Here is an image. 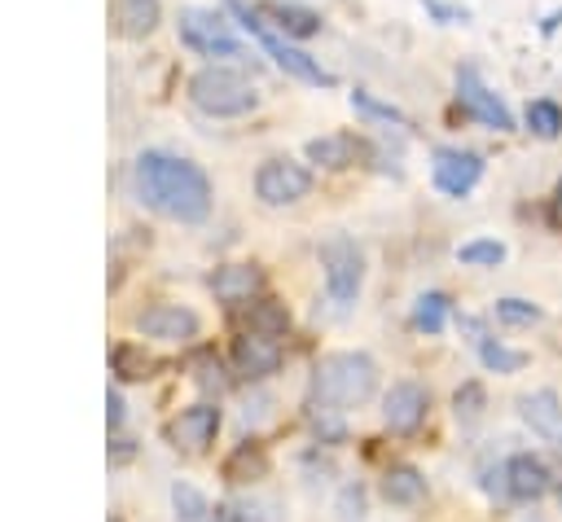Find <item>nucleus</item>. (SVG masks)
I'll return each mask as SVG.
<instances>
[{
  "label": "nucleus",
  "instance_id": "f257e3e1",
  "mask_svg": "<svg viewBox=\"0 0 562 522\" xmlns=\"http://www.w3.org/2000/svg\"><path fill=\"white\" fill-rule=\"evenodd\" d=\"M132 189L149 211H158L176 224H202L211 215V180L189 158L145 149L132 162Z\"/></svg>",
  "mask_w": 562,
  "mask_h": 522
},
{
  "label": "nucleus",
  "instance_id": "f03ea898",
  "mask_svg": "<svg viewBox=\"0 0 562 522\" xmlns=\"http://www.w3.org/2000/svg\"><path fill=\"white\" fill-rule=\"evenodd\" d=\"M378 390V364L364 351H334L312 368V404L356 408Z\"/></svg>",
  "mask_w": 562,
  "mask_h": 522
},
{
  "label": "nucleus",
  "instance_id": "7ed1b4c3",
  "mask_svg": "<svg viewBox=\"0 0 562 522\" xmlns=\"http://www.w3.org/2000/svg\"><path fill=\"white\" fill-rule=\"evenodd\" d=\"M189 101L211 118H237V114L255 110V88L246 75H237L228 66H206L189 79Z\"/></svg>",
  "mask_w": 562,
  "mask_h": 522
},
{
  "label": "nucleus",
  "instance_id": "20e7f679",
  "mask_svg": "<svg viewBox=\"0 0 562 522\" xmlns=\"http://www.w3.org/2000/svg\"><path fill=\"white\" fill-rule=\"evenodd\" d=\"M228 9H233V18L241 22V31L246 35H255L259 39V48L285 70V75H294V79H303V83H321V88H329L334 83V75L329 70H321L303 48H294V44H285L277 31H268V22H263V13L259 9H250V4H241V0H228Z\"/></svg>",
  "mask_w": 562,
  "mask_h": 522
},
{
  "label": "nucleus",
  "instance_id": "39448f33",
  "mask_svg": "<svg viewBox=\"0 0 562 522\" xmlns=\"http://www.w3.org/2000/svg\"><path fill=\"white\" fill-rule=\"evenodd\" d=\"M176 31H180V44L193 48V53H202V57H241V39L211 9H184L180 22H176Z\"/></svg>",
  "mask_w": 562,
  "mask_h": 522
},
{
  "label": "nucleus",
  "instance_id": "423d86ee",
  "mask_svg": "<svg viewBox=\"0 0 562 522\" xmlns=\"http://www.w3.org/2000/svg\"><path fill=\"white\" fill-rule=\"evenodd\" d=\"M321 268H325V290L334 303H351L364 281V254L351 237H329L321 246Z\"/></svg>",
  "mask_w": 562,
  "mask_h": 522
},
{
  "label": "nucleus",
  "instance_id": "0eeeda50",
  "mask_svg": "<svg viewBox=\"0 0 562 522\" xmlns=\"http://www.w3.org/2000/svg\"><path fill=\"white\" fill-rule=\"evenodd\" d=\"M457 105H461V114L479 118V123L492 127V132H509V127H514V114H509L505 101L479 79L474 66H461V70H457Z\"/></svg>",
  "mask_w": 562,
  "mask_h": 522
},
{
  "label": "nucleus",
  "instance_id": "6e6552de",
  "mask_svg": "<svg viewBox=\"0 0 562 522\" xmlns=\"http://www.w3.org/2000/svg\"><path fill=\"white\" fill-rule=\"evenodd\" d=\"M312 189V171L303 162H290V158H268L259 171H255V193L259 202L268 206H290L299 197H307Z\"/></svg>",
  "mask_w": 562,
  "mask_h": 522
},
{
  "label": "nucleus",
  "instance_id": "1a4fd4ad",
  "mask_svg": "<svg viewBox=\"0 0 562 522\" xmlns=\"http://www.w3.org/2000/svg\"><path fill=\"white\" fill-rule=\"evenodd\" d=\"M233 368L246 377V382H263L281 368V342L277 333H263V329H241L233 338Z\"/></svg>",
  "mask_w": 562,
  "mask_h": 522
},
{
  "label": "nucleus",
  "instance_id": "9d476101",
  "mask_svg": "<svg viewBox=\"0 0 562 522\" xmlns=\"http://www.w3.org/2000/svg\"><path fill=\"white\" fill-rule=\"evenodd\" d=\"M215 430H220V408L215 404H193V408H180V417L167 421V443L198 456L215 443Z\"/></svg>",
  "mask_w": 562,
  "mask_h": 522
},
{
  "label": "nucleus",
  "instance_id": "9b49d317",
  "mask_svg": "<svg viewBox=\"0 0 562 522\" xmlns=\"http://www.w3.org/2000/svg\"><path fill=\"white\" fill-rule=\"evenodd\" d=\"M430 180H435L439 193H448V197H465V193L483 180V158L470 154V149H435Z\"/></svg>",
  "mask_w": 562,
  "mask_h": 522
},
{
  "label": "nucleus",
  "instance_id": "f8f14e48",
  "mask_svg": "<svg viewBox=\"0 0 562 522\" xmlns=\"http://www.w3.org/2000/svg\"><path fill=\"white\" fill-rule=\"evenodd\" d=\"M426 408H430V395L417 382H395L382 395V421L391 434H413L426 421Z\"/></svg>",
  "mask_w": 562,
  "mask_h": 522
},
{
  "label": "nucleus",
  "instance_id": "ddd939ff",
  "mask_svg": "<svg viewBox=\"0 0 562 522\" xmlns=\"http://www.w3.org/2000/svg\"><path fill=\"white\" fill-rule=\"evenodd\" d=\"M136 329H140L145 338L184 342V338L198 333V316H193L189 307H180V303H154V307H145V311L136 316Z\"/></svg>",
  "mask_w": 562,
  "mask_h": 522
},
{
  "label": "nucleus",
  "instance_id": "4468645a",
  "mask_svg": "<svg viewBox=\"0 0 562 522\" xmlns=\"http://www.w3.org/2000/svg\"><path fill=\"white\" fill-rule=\"evenodd\" d=\"M505 491H509L514 500H540V496L553 491V474H549V465H544L540 456L518 452V456H509V465H505Z\"/></svg>",
  "mask_w": 562,
  "mask_h": 522
},
{
  "label": "nucleus",
  "instance_id": "2eb2a0df",
  "mask_svg": "<svg viewBox=\"0 0 562 522\" xmlns=\"http://www.w3.org/2000/svg\"><path fill=\"white\" fill-rule=\"evenodd\" d=\"M211 290H215L220 303L241 307V303H250V298L263 290V272H259L255 263H224V268L211 276Z\"/></svg>",
  "mask_w": 562,
  "mask_h": 522
},
{
  "label": "nucleus",
  "instance_id": "dca6fc26",
  "mask_svg": "<svg viewBox=\"0 0 562 522\" xmlns=\"http://www.w3.org/2000/svg\"><path fill=\"white\" fill-rule=\"evenodd\" d=\"M364 154H369L364 140L351 136V132H334V136H316V140H307V158L321 162V167H334V171L356 167Z\"/></svg>",
  "mask_w": 562,
  "mask_h": 522
},
{
  "label": "nucleus",
  "instance_id": "f3484780",
  "mask_svg": "<svg viewBox=\"0 0 562 522\" xmlns=\"http://www.w3.org/2000/svg\"><path fill=\"white\" fill-rule=\"evenodd\" d=\"M110 18L123 39H145L158 26L162 9H158V0H110Z\"/></svg>",
  "mask_w": 562,
  "mask_h": 522
},
{
  "label": "nucleus",
  "instance_id": "a211bd4d",
  "mask_svg": "<svg viewBox=\"0 0 562 522\" xmlns=\"http://www.w3.org/2000/svg\"><path fill=\"white\" fill-rule=\"evenodd\" d=\"M518 412H522V421H527L536 434H558V430H562V399H558V390L522 395V399H518Z\"/></svg>",
  "mask_w": 562,
  "mask_h": 522
},
{
  "label": "nucleus",
  "instance_id": "6ab92c4d",
  "mask_svg": "<svg viewBox=\"0 0 562 522\" xmlns=\"http://www.w3.org/2000/svg\"><path fill=\"white\" fill-rule=\"evenodd\" d=\"M224 478L228 483H259V478H268V452H263V443H237L228 452V461H224Z\"/></svg>",
  "mask_w": 562,
  "mask_h": 522
},
{
  "label": "nucleus",
  "instance_id": "aec40b11",
  "mask_svg": "<svg viewBox=\"0 0 562 522\" xmlns=\"http://www.w3.org/2000/svg\"><path fill=\"white\" fill-rule=\"evenodd\" d=\"M382 496H386L391 504H417V500L426 496L422 469H413V465H391V469L382 474Z\"/></svg>",
  "mask_w": 562,
  "mask_h": 522
},
{
  "label": "nucleus",
  "instance_id": "412c9836",
  "mask_svg": "<svg viewBox=\"0 0 562 522\" xmlns=\"http://www.w3.org/2000/svg\"><path fill=\"white\" fill-rule=\"evenodd\" d=\"M263 13L277 18V26H281L285 35H299V39H307V35L321 31V18H316L312 9H303V4H263Z\"/></svg>",
  "mask_w": 562,
  "mask_h": 522
},
{
  "label": "nucleus",
  "instance_id": "4be33fe9",
  "mask_svg": "<svg viewBox=\"0 0 562 522\" xmlns=\"http://www.w3.org/2000/svg\"><path fill=\"white\" fill-rule=\"evenodd\" d=\"M110 368H114L123 382H145V377L154 373V360H149L140 347L123 342V347H114V351H110Z\"/></svg>",
  "mask_w": 562,
  "mask_h": 522
},
{
  "label": "nucleus",
  "instance_id": "5701e85b",
  "mask_svg": "<svg viewBox=\"0 0 562 522\" xmlns=\"http://www.w3.org/2000/svg\"><path fill=\"white\" fill-rule=\"evenodd\" d=\"M527 132L531 136H540V140H553L558 132H562V105L558 101H531L527 105Z\"/></svg>",
  "mask_w": 562,
  "mask_h": 522
},
{
  "label": "nucleus",
  "instance_id": "b1692460",
  "mask_svg": "<svg viewBox=\"0 0 562 522\" xmlns=\"http://www.w3.org/2000/svg\"><path fill=\"white\" fill-rule=\"evenodd\" d=\"M443 320H448V294H439V290L422 294L417 307H413V325H417L422 333H439Z\"/></svg>",
  "mask_w": 562,
  "mask_h": 522
},
{
  "label": "nucleus",
  "instance_id": "393cba45",
  "mask_svg": "<svg viewBox=\"0 0 562 522\" xmlns=\"http://www.w3.org/2000/svg\"><path fill=\"white\" fill-rule=\"evenodd\" d=\"M246 320H250V329H263V333H285L290 329V311L277 298H255Z\"/></svg>",
  "mask_w": 562,
  "mask_h": 522
},
{
  "label": "nucleus",
  "instance_id": "a878e982",
  "mask_svg": "<svg viewBox=\"0 0 562 522\" xmlns=\"http://www.w3.org/2000/svg\"><path fill=\"white\" fill-rule=\"evenodd\" d=\"M479 360H483L492 373H518V368L527 364V351H514V347H501V342L483 338V342H479Z\"/></svg>",
  "mask_w": 562,
  "mask_h": 522
},
{
  "label": "nucleus",
  "instance_id": "bb28decb",
  "mask_svg": "<svg viewBox=\"0 0 562 522\" xmlns=\"http://www.w3.org/2000/svg\"><path fill=\"white\" fill-rule=\"evenodd\" d=\"M483 408H487V390H483L479 382H465V386L452 395V412H457V421H461V425L479 421V417H483Z\"/></svg>",
  "mask_w": 562,
  "mask_h": 522
},
{
  "label": "nucleus",
  "instance_id": "cd10ccee",
  "mask_svg": "<svg viewBox=\"0 0 562 522\" xmlns=\"http://www.w3.org/2000/svg\"><path fill=\"white\" fill-rule=\"evenodd\" d=\"M171 504H176V518H184V522H202L206 518V496L198 487H189V483L171 487Z\"/></svg>",
  "mask_w": 562,
  "mask_h": 522
},
{
  "label": "nucleus",
  "instance_id": "c85d7f7f",
  "mask_svg": "<svg viewBox=\"0 0 562 522\" xmlns=\"http://www.w3.org/2000/svg\"><path fill=\"white\" fill-rule=\"evenodd\" d=\"M457 259L474 263V268H496L505 259V246L501 241H465V246H457Z\"/></svg>",
  "mask_w": 562,
  "mask_h": 522
},
{
  "label": "nucleus",
  "instance_id": "c756f323",
  "mask_svg": "<svg viewBox=\"0 0 562 522\" xmlns=\"http://www.w3.org/2000/svg\"><path fill=\"white\" fill-rule=\"evenodd\" d=\"M496 320L501 325H536L540 320V307L536 303H527V298H496Z\"/></svg>",
  "mask_w": 562,
  "mask_h": 522
},
{
  "label": "nucleus",
  "instance_id": "7c9ffc66",
  "mask_svg": "<svg viewBox=\"0 0 562 522\" xmlns=\"http://www.w3.org/2000/svg\"><path fill=\"white\" fill-rule=\"evenodd\" d=\"M351 105H356L360 114H369V118H386V123H395V127H408V118H404L395 105H386V101H373L369 92H351Z\"/></svg>",
  "mask_w": 562,
  "mask_h": 522
},
{
  "label": "nucleus",
  "instance_id": "2f4dec72",
  "mask_svg": "<svg viewBox=\"0 0 562 522\" xmlns=\"http://www.w3.org/2000/svg\"><path fill=\"white\" fill-rule=\"evenodd\" d=\"M193 368H198V386H202V390H215V395H220V390L228 386V377H224V368H220L215 355H198Z\"/></svg>",
  "mask_w": 562,
  "mask_h": 522
},
{
  "label": "nucleus",
  "instance_id": "473e14b6",
  "mask_svg": "<svg viewBox=\"0 0 562 522\" xmlns=\"http://www.w3.org/2000/svg\"><path fill=\"white\" fill-rule=\"evenodd\" d=\"M360 513H364V491L360 487H347L342 491V522H360Z\"/></svg>",
  "mask_w": 562,
  "mask_h": 522
},
{
  "label": "nucleus",
  "instance_id": "72a5a7b5",
  "mask_svg": "<svg viewBox=\"0 0 562 522\" xmlns=\"http://www.w3.org/2000/svg\"><path fill=\"white\" fill-rule=\"evenodd\" d=\"M105 421H110V430L123 425V399H119V390H105Z\"/></svg>",
  "mask_w": 562,
  "mask_h": 522
},
{
  "label": "nucleus",
  "instance_id": "f704fd0d",
  "mask_svg": "<svg viewBox=\"0 0 562 522\" xmlns=\"http://www.w3.org/2000/svg\"><path fill=\"white\" fill-rule=\"evenodd\" d=\"M549 219H553V228L562 232V175H558V189H553V197H549Z\"/></svg>",
  "mask_w": 562,
  "mask_h": 522
},
{
  "label": "nucleus",
  "instance_id": "c9c22d12",
  "mask_svg": "<svg viewBox=\"0 0 562 522\" xmlns=\"http://www.w3.org/2000/svg\"><path fill=\"white\" fill-rule=\"evenodd\" d=\"M110 522H119V518H110Z\"/></svg>",
  "mask_w": 562,
  "mask_h": 522
}]
</instances>
